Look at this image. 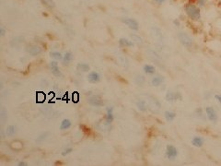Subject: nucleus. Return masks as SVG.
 Instances as JSON below:
<instances>
[{
	"label": "nucleus",
	"instance_id": "f257e3e1",
	"mask_svg": "<svg viewBox=\"0 0 221 166\" xmlns=\"http://www.w3.org/2000/svg\"><path fill=\"white\" fill-rule=\"evenodd\" d=\"M185 12L187 14V16L193 20H198L201 17V14H200V8L199 7L195 6L193 4H189L185 7Z\"/></svg>",
	"mask_w": 221,
	"mask_h": 166
},
{
	"label": "nucleus",
	"instance_id": "f03ea898",
	"mask_svg": "<svg viewBox=\"0 0 221 166\" xmlns=\"http://www.w3.org/2000/svg\"><path fill=\"white\" fill-rule=\"evenodd\" d=\"M178 39L181 42V44L185 47H190L193 44V39L185 33H180L178 34Z\"/></svg>",
	"mask_w": 221,
	"mask_h": 166
},
{
	"label": "nucleus",
	"instance_id": "7ed1b4c3",
	"mask_svg": "<svg viewBox=\"0 0 221 166\" xmlns=\"http://www.w3.org/2000/svg\"><path fill=\"white\" fill-rule=\"evenodd\" d=\"M121 21H122L123 23H124L125 25H127L131 30H139V24L135 19L122 18L121 19Z\"/></svg>",
	"mask_w": 221,
	"mask_h": 166
},
{
	"label": "nucleus",
	"instance_id": "20e7f679",
	"mask_svg": "<svg viewBox=\"0 0 221 166\" xmlns=\"http://www.w3.org/2000/svg\"><path fill=\"white\" fill-rule=\"evenodd\" d=\"M166 155L169 160H174L178 156V149L173 145H168L166 147Z\"/></svg>",
	"mask_w": 221,
	"mask_h": 166
},
{
	"label": "nucleus",
	"instance_id": "39448f33",
	"mask_svg": "<svg viewBox=\"0 0 221 166\" xmlns=\"http://www.w3.org/2000/svg\"><path fill=\"white\" fill-rule=\"evenodd\" d=\"M88 102L90 105L96 106V107H101V106H103V104H104V102H103L102 98L99 97V96H96V95L89 97Z\"/></svg>",
	"mask_w": 221,
	"mask_h": 166
},
{
	"label": "nucleus",
	"instance_id": "423d86ee",
	"mask_svg": "<svg viewBox=\"0 0 221 166\" xmlns=\"http://www.w3.org/2000/svg\"><path fill=\"white\" fill-rule=\"evenodd\" d=\"M165 99L168 102H174L178 100H182V95L179 92H172V91H168L165 96Z\"/></svg>",
	"mask_w": 221,
	"mask_h": 166
},
{
	"label": "nucleus",
	"instance_id": "0eeeda50",
	"mask_svg": "<svg viewBox=\"0 0 221 166\" xmlns=\"http://www.w3.org/2000/svg\"><path fill=\"white\" fill-rule=\"evenodd\" d=\"M26 51H27V53L30 54V55H34V56L41 55V52H43L41 48L38 45H29L26 47Z\"/></svg>",
	"mask_w": 221,
	"mask_h": 166
},
{
	"label": "nucleus",
	"instance_id": "6e6552de",
	"mask_svg": "<svg viewBox=\"0 0 221 166\" xmlns=\"http://www.w3.org/2000/svg\"><path fill=\"white\" fill-rule=\"evenodd\" d=\"M206 113L207 116V118L209 119L210 121L212 122H215L218 120V115H217V112L214 110V108L212 107H206Z\"/></svg>",
	"mask_w": 221,
	"mask_h": 166
},
{
	"label": "nucleus",
	"instance_id": "1a4fd4ad",
	"mask_svg": "<svg viewBox=\"0 0 221 166\" xmlns=\"http://www.w3.org/2000/svg\"><path fill=\"white\" fill-rule=\"evenodd\" d=\"M50 68L52 70V73L54 74V76L55 77H60L61 76V71L59 69V66H58V62L56 60L52 61L50 63Z\"/></svg>",
	"mask_w": 221,
	"mask_h": 166
},
{
	"label": "nucleus",
	"instance_id": "9d476101",
	"mask_svg": "<svg viewBox=\"0 0 221 166\" xmlns=\"http://www.w3.org/2000/svg\"><path fill=\"white\" fill-rule=\"evenodd\" d=\"M114 120V115H113V107H107L106 109V118H105V121H106L107 124H110Z\"/></svg>",
	"mask_w": 221,
	"mask_h": 166
},
{
	"label": "nucleus",
	"instance_id": "9b49d317",
	"mask_svg": "<svg viewBox=\"0 0 221 166\" xmlns=\"http://www.w3.org/2000/svg\"><path fill=\"white\" fill-rule=\"evenodd\" d=\"M87 77H88V80L90 83H97L101 80V76H99V74L96 71L89 72Z\"/></svg>",
	"mask_w": 221,
	"mask_h": 166
},
{
	"label": "nucleus",
	"instance_id": "f8f14e48",
	"mask_svg": "<svg viewBox=\"0 0 221 166\" xmlns=\"http://www.w3.org/2000/svg\"><path fill=\"white\" fill-rule=\"evenodd\" d=\"M72 126V122L69 120V119H64L61 124H60V129L61 130H67V129H69Z\"/></svg>",
	"mask_w": 221,
	"mask_h": 166
},
{
	"label": "nucleus",
	"instance_id": "ddd939ff",
	"mask_svg": "<svg viewBox=\"0 0 221 166\" xmlns=\"http://www.w3.org/2000/svg\"><path fill=\"white\" fill-rule=\"evenodd\" d=\"M204 140L202 138H200V137H194L192 139V144L193 145L194 147H196V148L202 147L203 145H204Z\"/></svg>",
	"mask_w": 221,
	"mask_h": 166
},
{
	"label": "nucleus",
	"instance_id": "4468645a",
	"mask_svg": "<svg viewBox=\"0 0 221 166\" xmlns=\"http://www.w3.org/2000/svg\"><path fill=\"white\" fill-rule=\"evenodd\" d=\"M73 59H74L73 54L71 52H66L64 55V57H63V63H64V65H68Z\"/></svg>",
	"mask_w": 221,
	"mask_h": 166
},
{
	"label": "nucleus",
	"instance_id": "2eb2a0df",
	"mask_svg": "<svg viewBox=\"0 0 221 166\" xmlns=\"http://www.w3.org/2000/svg\"><path fill=\"white\" fill-rule=\"evenodd\" d=\"M119 44L121 46H124V47H131V46L134 45V43L125 38H121L119 40Z\"/></svg>",
	"mask_w": 221,
	"mask_h": 166
},
{
	"label": "nucleus",
	"instance_id": "dca6fc26",
	"mask_svg": "<svg viewBox=\"0 0 221 166\" xmlns=\"http://www.w3.org/2000/svg\"><path fill=\"white\" fill-rule=\"evenodd\" d=\"M164 116L168 122H172L176 117V113L174 112H171V111H166L164 113Z\"/></svg>",
	"mask_w": 221,
	"mask_h": 166
},
{
	"label": "nucleus",
	"instance_id": "f3484780",
	"mask_svg": "<svg viewBox=\"0 0 221 166\" xmlns=\"http://www.w3.org/2000/svg\"><path fill=\"white\" fill-rule=\"evenodd\" d=\"M143 69H144V71H145V73L149 74V75L154 74L155 71H156L155 66H152V65H145L144 67H143Z\"/></svg>",
	"mask_w": 221,
	"mask_h": 166
},
{
	"label": "nucleus",
	"instance_id": "a211bd4d",
	"mask_svg": "<svg viewBox=\"0 0 221 166\" xmlns=\"http://www.w3.org/2000/svg\"><path fill=\"white\" fill-rule=\"evenodd\" d=\"M163 82V77H154L151 80V84L154 87H159L162 84Z\"/></svg>",
	"mask_w": 221,
	"mask_h": 166
},
{
	"label": "nucleus",
	"instance_id": "6ab92c4d",
	"mask_svg": "<svg viewBox=\"0 0 221 166\" xmlns=\"http://www.w3.org/2000/svg\"><path fill=\"white\" fill-rule=\"evenodd\" d=\"M50 56L54 59V60H56V61H60V60H63V57L64 56L62 55L61 53H59V52H56V51H54V52H51L50 53Z\"/></svg>",
	"mask_w": 221,
	"mask_h": 166
},
{
	"label": "nucleus",
	"instance_id": "aec40b11",
	"mask_svg": "<svg viewBox=\"0 0 221 166\" xmlns=\"http://www.w3.org/2000/svg\"><path fill=\"white\" fill-rule=\"evenodd\" d=\"M16 133V127L15 126H13V124H9V126H8V127L6 128V134L7 136L8 137H12L14 136Z\"/></svg>",
	"mask_w": 221,
	"mask_h": 166
},
{
	"label": "nucleus",
	"instance_id": "412c9836",
	"mask_svg": "<svg viewBox=\"0 0 221 166\" xmlns=\"http://www.w3.org/2000/svg\"><path fill=\"white\" fill-rule=\"evenodd\" d=\"M77 70H79L81 72H88V70L90 69V67H89V66L88 64L79 63V64H77Z\"/></svg>",
	"mask_w": 221,
	"mask_h": 166
},
{
	"label": "nucleus",
	"instance_id": "4be33fe9",
	"mask_svg": "<svg viewBox=\"0 0 221 166\" xmlns=\"http://www.w3.org/2000/svg\"><path fill=\"white\" fill-rule=\"evenodd\" d=\"M43 2L44 5H45L46 8H48L50 9H52L55 8V3L54 0H41Z\"/></svg>",
	"mask_w": 221,
	"mask_h": 166
},
{
	"label": "nucleus",
	"instance_id": "5701e85b",
	"mask_svg": "<svg viewBox=\"0 0 221 166\" xmlns=\"http://www.w3.org/2000/svg\"><path fill=\"white\" fill-rule=\"evenodd\" d=\"M136 105H137V108L140 111L144 112L146 110V102L145 101H138L137 103H136Z\"/></svg>",
	"mask_w": 221,
	"mask_h": 166
},
{
	"label": "nucleus",
	"instance_id": "b1692460",
	"mask_svg": "<svg viewBox=\"0 0 221 166\" xmlns=\"http://www.w3.org/2000/svg\"><path fill=\"white\" fill-rule=\"evenodd\" d=\"M131 38H132L134 43H136V44H142L143 43V40H142V38L140 37V36H138L137 34H131Z\"/></svg>",
	"mask_w": 221,
	"mask_h": 166
},
{
	"label": "nucleus",
	"instance_id": "393cba45",
	"mask_svg": "<svg viewBox=\"0 0 221 166\" xmlns=\"http://www.w3.org/2000/svg\"><path fill=\"white\" fill-rule=\"evenodd\" d=\"M135 81L138 85H142L145 82V77L142 75H138V76H136V77H135Z\"/></svg>",
	"mask_w": 221,
	"mask_h": 166
},
{
	"label": "nucleus",
	"instance_id": "a878e982",
	"mask_svg": "<svg viewBox=\"0 0 221 166\" xmlns=\"http://www.w3.org/2000/svg\"><path fill=\"white\" fill-rule=\"evenodd\" d=\"M73 151V149L72 148H67L64 151L62 152V156H66V155H68L69 153H71Z\"/></svg>",
	"mask_w": 221,
	"mask_h": 166
},
{
	"label": "nucleus",
	"instance_id": "bb28decb",
	"mask_svg": "<svg viewBox=\"0 0 221 166\" xmlns=\"http://www.w3.org/2000/svg\"><path fill=\"white\" fill-rule=\"evenodd\" d=\"M48 135V133H45V134H41V136L39 137V138L40 139H37V141L38 142H40V141H41V140H44V139H45V138H46V136Z\"/></svg>",
	"mask_w": 221,
	"mask_h": 166
},
{
	"label": "nucleus",
	"instance_id": "cd10ccee",
	"mask_svg": "<svg viewBox=\"0 0 221 166\" xmlns=\"http://www.w3.org/2000/svg\"><path fill=\"white\" fill-rule=\"evenodd\" d=\"M206 3V0H198V6L199 7H204Z\"/></svg>",
	"mask_w": 221,
	"mask_h": 166
},
{
	"label": "nucleus",
	"instance_id": "c85d7f7f",
	"mask_svg": "<svg viewBox=\"0 0 221 166\" xmlns=\"http://www.w3.org/2000/svg\"><path fill=\"white\" fill-rule=\"evenodd\" d=\"M153 1L156 3V4H157V5H162L163 3H165L167 0H153Z\"/></svg>",
	"mask_w": 221,
	"mask_h": 166
},
{
	"label": "nucleus",
	"instance_id": "c756f323",
	"mask_svg": "<svg viewBox=\"0 0 221 166\" xmlns=\"http://www.w3.org/2000/svg\"><path fill=\"white\" fill-rule=\"evenodd\" d=\"M215 99L217 100L219 103H221V95L220 94H215Z\"/></svg>",
	"mask_w": 221,
	"mask_h": 166
},
{
	"label": "nucleus",
	"instance_id": "7c9ffc66",
	"mask_svg": "<svg viewBox=\"0 0 221 166\" xmlns=\"http://www.w3.org/2000/svg\"><path fill=\"white\" fill-rule=\"evenodd\" d=\"M5 33H6V30H5V28H4V27H1V28H0V35H1V36H4V35H5Z\"/></svg>",
	"mask_w": 221,
	"mask_h": 166
},
{
	"label": "nucleus",
	"instance_id": "2f4dec72",
	"mask_svg": "<svg viewBox=\"0 0 221 166\" xmlns=\"http://www.w3.org/2000/svg\"><path fill=\"white\" fill-rule=\"evenodd\" d=\"M19 166H25V165H27V163H24V162H20V163H19Z\"/></svg>",
	"mask_w": 221,
	"mask_h": 166
}]
</instances>
